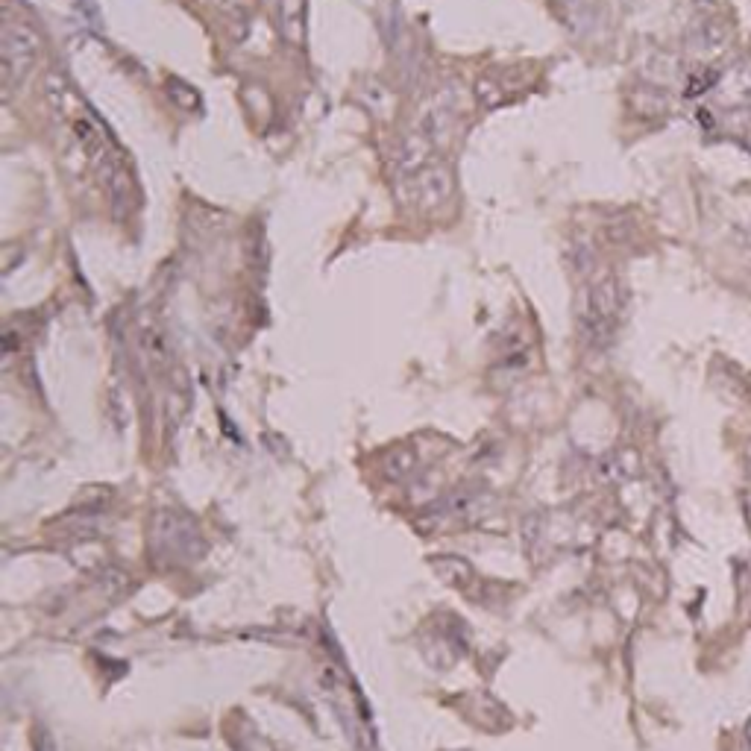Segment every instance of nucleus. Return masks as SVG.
Masks as SVG:
<instances>
[{
  "mask_svg": "<svg viewBox=\"0 0 751 751\" xmlns=\"http://www.w3.org/2000/svg\"><path fill=\"white\" fill-rule=\"evenodd\" d=\"M50 103H53L59 124L65 127V141L71 144V156H80L91 174L100 182H106L115 194L118 191L133 194V179H130V171L118 162V147L112 135L106 133L97 115H91L89 106L80 100V94L56 80V89H50Z\"/></svg>",
  "mask_w": 751,
  "mask_h": 751,
  "instance_id": "obj_1",
  "label": "nucleus"
},
{
  "mask_svg": "<svg viewBox=\"0 0 751 751\" xmlns=\"http://www.w3.org/2000/svg\"><path fill=\"white\" fill-rule=\"evenodd\" d=\"M206 543L191 517L177 511H159L153 517V552L168 564H191L203 555Z\"/></svg>",
  "mask_w": 751,
  "mask_h": 751,
  "instance_id": "obj_2",
  "label": "nucleus"
},
{
  "mask_svg": "<svg viewBox=\"0 0 751 751\" xmlns=\"http://www.w3.org/2000/svg\"><path fill=\"white\" fill-rule=\"evenodd\" d=\"M619 309H622V297H619L617 279L605 276L590 288L587 297V309H584V335L593 344H605L614 329H617Z\"/></svg>",
  "mask_w": 751,
  "mask_h": 751,
  "instance_id": "obj_3",
  "label": "nucleus"
},
{
  "mask_svg": "<svg viewBox=\"0 0 751 751\" xmlns=\"http://www.w3.org/2000/svg\"><path fill=\"white\" fill-rule=\"evenodd\" d=\"M36 59V39L27 27H6V47H3V65H6V83H12L18 74H27V68Z\"/></svg>",
  "mask_w": 751,
  "mask_h": 751,
  "instance_id": "obj_4",
  "label": "nucleus"
},
{
  "mask_svg": "<svg viewBox=\"0 0 751 751\" xmlns=\"http://www.w3.org/2000/svg\"><path fill=\"white\" fill-rule=\"evenodd\" d=\"M432 567H435V573L441 575L443 581H446L449 587H455V590H467V587H470V581H473V570H470V564H467V561H461V558H455V555L432 558Z\"/></svg>",
  "mask_w": 751,
  "mask_h": 751,
  "instance_id": "obj_5",
  "label": "nucleus"
},
{
  "mask_svg": "<svg viewBox=\"0 0 751 751\" xmlns=\"http://www.w3.org/2000/svg\"><path fill=\"white\" fill-rule=\"evenodd\" d=\"M599 476L605 479V482H622V479H628L631 476V470L622 464V458L614 455V458H608L605 464H599Z\"/></svg>",
  "mask_w": 751,
  "mask_h": 751,
  "instance_id": "obj_6",
  "label": "nucleus"
},
{
  "mask_svg": "<svg viewBox=\"0 0 751 751\" xmlns=\"http://www.w3.org/2000/svg\"><path fill=\"white\" fill-rule=\"evenodd\" d=\"M746 467H749V476H751V443H749V449H746Z\"/></svg>",
  "mask_w": 751,
  "mask_h": 751,
  "instance_id": "obj_7",
  "label": "nucleus"
}]
</instances>
